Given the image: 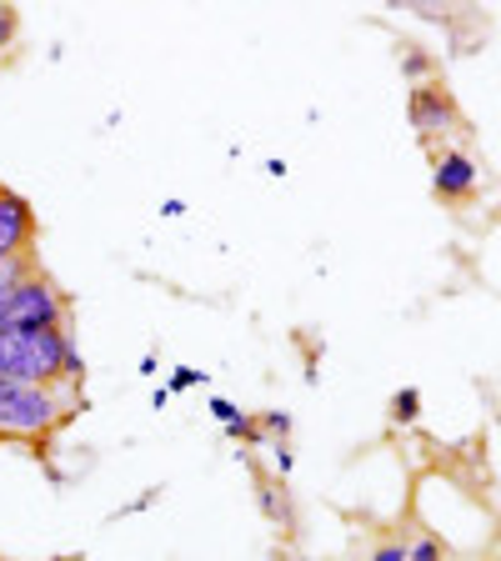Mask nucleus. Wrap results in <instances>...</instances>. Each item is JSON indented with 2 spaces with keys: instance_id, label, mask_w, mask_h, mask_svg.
Instances as JSON below:
<instances>
[{
  "instance_id": "6ab92c4d",
  "label": "nucleus",
  "mask_w": 501,
  "mask_h": 561,
  "mask_svg": "<svg viewBox=\"0 0 501 561\" xmlns=\"http://www.w3.org/2000/svg\"><path fill=\"white\" fill-rule=\"evenodd\" d=\"M266 175H271V181H286V161H276V156H271V161H266Z\"/></svg>"
},
{
  "instance_id": "f8f14e48",
  "label": "nucleus",
  "mask_w": 501,
  "mask_h": 561,
  "mask_svg": "<svg viewBox=\"0 0 501 561\" xmlns=\"http://www.w3.org/2000/svg\"><path fill=\"white\" fill-rule=\"evenodd\" d=\"M407 561H446V547L436 537H411L407 541Z\"/></svg>"
},
{
  "instance_id": "4468645a",
  "label": "nucleus",
  "mask_w": 501,
  "mask_h": 561,
  "mask_svg": "<svg viewBox=\"0 0 501 561\" xmlns=\"http://www.w3.org/2000/svg\"><path fill=\"white\" fill-rule=\"evenodd\" d=\"M206 381H210V376L201 371V366H175L171 381H166V391L175 397V391H191V386H206Z\"/></svg>"
},
{
  "instance_id": "2eb2a0df",
  "label": "nucleus",
  "mask_w": 501,
  "mask_h": 561,
  "mask_svg": "<svg viewBox=\"0 0 501 561\" xmlns=\"http://www.w3.org/2000/svg\"><path fill=\"white\" fill-rule=\"evenodd\" d=\"M210 416L221 421V426H236V421H241L246 411L236 407V401H226V397H210Z\"/></svg>"
},
{
  "instance_id": "ddd939ff",
  "label": "nucleus",
  "mask_w": 501,
  "mask_h": 561,
  "mask_svg": "<svg viewBox=\"0 0 501 561\" xmlns=\"http://www.w3.org/2000/svg\"><path fill=\"white\" fill-rule=\"evenodd\" d=\"M15 35H21V11H15V5H0V56H11Z\"/></svg>"
},
{
  "instance_id": "a211bd4d",
  "label": "nucleus",
  "mask_w": 501,
  "mask_h": 561,
  "mask_svg": "<svg viewBox=\"0 0 501 561\" xmlns=\"http://www.w3.org/2000/svg\"><path fill=\"white\" fill-rule=\"evenodd\" d=\"M161 216H166V221H181V216H186V201H181V196L161 201Z\"/></svg>"
},
{
  "instance_id": "f257e3e1",
  "label": "nucleus",
  "mask_w": 501,
  "mask_h": 561,
  "mask_svg": "<svg viewBox=\"0 0 501 561\" xmlns=\"http://www.w3.org/2000/svg\"><path fill=\"white\" fill-rule=\"evenodd\" d=\"M76 411H86L81 386H25L0 381V442L46 446Z\"/></svg>"
},
{
  "instance_id": "39448f33",
  "label": "nucleus",
  "mask_w": 501,
  "mask_h": 561,
  "mask_svg": "<svg viewBox=\"0 0 501 561\" xmlns=\"http://www.w3.org/2000/svg\"><path fill=\"white\" fill-rule=\"evenodd\" d=\"M35 206L21 196V191L0 186V261H15V256H35Z\"/></svg>"
},
{
  "instance_id": "dca6fc26",
  "label": "nucleus",
  "mask_w": 501,
  "mask_h": 561,
  "mask_svg": "<svg viewBox=\"0 0 501 561\" xmlns=\"http://www.w3.org/2000/svg\"><path fill=\"white\" fill-rule=\"evenodd\" d=\"M366 561H407V541H376Z\"/></svg>"
},
{
  "instance_id": "0eeeda50",
  "label": "nucleus",
  "mask_w": 501,
  "mask_h": 561,
  "mask_svg": "<svg viewBox=\"0 0 501 561\" xmlns=\"http://www.w3.org/2000/svg\"><path fill=\"white\" fill-rule=\"evenodd\" d=\"M257 502H261V512H266L271 522L292 526V506H286V491H281V481H276V477H261V486H257Z\"/></svg>"
},
{
  "instance_id": "7ed1b4c3",
  "label": "nucleus",
  "mask_w": 501,
  "mask_h": 561,
  "mask_svg": "<svg viewBox=\"0 0 501 561\" xmlns=\"http://www.w3.org/2000/svg\"><path fill=\"white\" fill-rule=\"evenodd\" d=\"M0 327L5 331H66L70 327V296L60 291L46 271L35 266L31 276L15 280V291L0 306Z\"/></svg>"
},
{
  "instance_id": "9b49d317",
  "label": "nucleus",
  "mask_w": 501,
  "mask_h": 561,
  "mask_svg": "<svg viewBox=\"0 0 501 561\" xmlns=\"http://www.w3.org/2000/svg\"><path fill=\"white\" fill-rule=\"evenodd\" d=\"M257 426L266 442H286V436H292V411H261Z\"/></svg>"
},
{
  "instance_id": "f3484780",
  "label": "nucleus",
  "mask_w": 501,
  "mask_h": 561,
  "mask_svg": "<svg viewBox=\"0 0 501 561\" xmlns=\"http://www.w3.org/2000/svg\"><path fill=\"white\" fill-rule=\"evenodd\" d=\"M401 70H407V76H426V70H432V56H426V50H407V56H401Z\"/></svg>"
},
{
  "instance_id": "1a4fd4ad",
  "label": "nucleus",
  "mask_w": 501,
  "mask_h": 561,
  "mask_svg": "<svg viewBox=\"0 0 501 561\" xmlns=\"http://www.w3.org/2000/svg\"><path fill=\"white\" fill-rule=\"evenodd\" d=\"M35 271V256H15V261H0V306H5V296L15 291V280L31 276Z\"/></svg>"
},
{
  "instance_id": "6e6552de",
  "label": "nucleus",
  "mask_w": 501,
  "mask_h": 561,
  "mask_svg": "<svg viewBox=\"0 0 501 561\" xmlns=\"http://www.w3.org/2000/svg\"><path fill=\"white\" fill-rule=\"evenodd\" d=\"M386 416L397 421V426H411V421L421 416V391L417 386H401L397 397H391V407H386Z\"/></svg>"
},
{
  "instance_id": "f03ea898",
  "label": "nucleus",
  "mask_w": 501,
  "mask_h": 561,
  "mask_svg": "<svg viewBox=\"0 0 501 561\" xmlns=\"http://www.w3.org/2000/svg\"><path fill=\"white\" fill-rule=\"evenodd\" d=\"M76 331H5L0 327V381L60 386V356Z\"/></svg>"
},
{
  "instance_id": "20e7f679",
  "label": "nucleus",
  "mask_w": 501,
  "mask_h": 561,
  "mask_svg": "<svg viewBox=\"0 0 501 561\" xmlns=\"http://www.w3.org/2000/svg\"><path fill=\"white\" fill-rule=\"evenodd\" d=\"M407 116H411V130H417L426 146L442 140V136H452V130L462 126V111H456L452 91H446V85H432V81H421L417 91H411Z\"/></svg>"
},
{
  "instance_id": "9d476101",
  "label": "nucleus",
  "mask_w": 501,
  "mask_h": 561,
  "mask_svg": "<svg viewBox=\"0 0 501 561\" xmlns=\"http://www.w3.org/2000/svg\"><path fill=\"white\" fill-rule=\"evenodd\" d=\"M261 451H266V461H271V477H276V481L292 477V467H296V451H292V446H286V442H266Z\"/></svg>"
},
{
  "instance_id": "423d86ee",
  "label": "nucleus",
  "mask_w": 501,
  "mask_h": 561,
  "mask_svg": "<svg viewBox=\"0 0 501 561\" xmlns=\"http://www.w3.org/2000/svg\"><path fill=\"white\" fill-rule=\"evenodd\" d=\"M481 186V165L471 161L467 151H456V146H442L432 156V191L442 201H471Z\"/></svg>"
}]
</instances>
